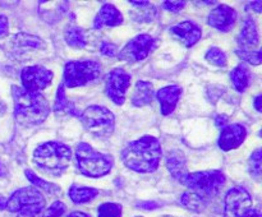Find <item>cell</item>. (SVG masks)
<instances>
[{
  "instance_id": "cell-18",
  "label": "cell",
  "mask_w": 262,
  "mask_h": 217,
  "mask_svg": "<svg viewBox=\"0 0 262 217\" xmlns=\"http://www.w3.org/2000/svg\"><path fill=\"white\" fill-rule=\"evenodd\" d=\"M166 167L174 179L178 181H183L187 176V161L182 151H171L166 157Z\"/></svg>"
},
{
  "instance_id": "cell-42",
  "label": "cell",
  "mask_w": 262,
  "mask_h": 217,
  "mask_svg": "<svg viewBox=\"0 0 262 217\" xmlns=\"http://www.w3.org/2000/svg\"><path fill=\"white\" fill-rule=\"evenodd\" d=\"M251 7H252L253 8V9H256V10H257V12L258 13H260L261 12V9H262V8H261V2H253V3H251Z\"/></svg>"
},
{
  "instance_id": "cell-20",
  "label": "cell",
  "mask_w": 262,
  "mask_h": 217,
  "mask_svg": "<svg viewBox=\"0 0 262 217\" xmlns=\"http://www.w3.org/2000/svg\"><path fill=\"white\" fill-rule=\"evenodd\" d=\"M154 97V88L150 82L138 81L136 83L135 91L132 94V104L137 107L146 106L151 104Z\"/></svg>"
},
{
  "instance_id": "cell-43",
  "label": "cell",
  "mask_w": 262,
  "mask_h": 217,
  "mask_svg": "<svg viewBox=\"0 0 262 217\" xmlns=\"http://www.w3.org/2000/svg\"><path fill=\"white\" fill-rule=\"evenodd\" d=\"M18 217H41V216H35V214H26V213H19Z\"/></svg>"
},
{
  "instance_id": "cell-15",
  "label": "cell",
  "mask_w": 262,
  "mask_h": 217,
  "mask_svg": "<svg viewBox=\"0 0 262 217\" xmlns=\"http://www.w3.org/2000/svg\"><path fill=\"white\" fill-rule=\"evenodd\" d=\"M170 33L179 41L181 43H183L186 47H191L194 43L199 42V40L202 36V31L196 23L193 22H182L178 25L173 26L170 28Z\"/></svg>"
},
{
  "instance_id": "cell-22",
  "label": "cell",
  "mask_w": 262,
  "mask_h": 217,
  "mask_svg": "<svg viewBox=\"0 0 262 217\" xmlns=\"http://www.w3.org/2000/svg\"><path fill=\"white\" fill-rule=\"evenodd\" d=\"M230 78H232L233 86L238 92H245L247 87L250 86L251 73L245 64H241L233 69L232 73H230Z\"/></svg>"
},
{
  "instance_id": "cell-11",
  "label": "cell",
  "mask_w": 262,
  "mask_h": 217,
  "mask_svg": "<svg viewBox=\"0 0 262 217\" xmlns=\"http://www.w3.org/2000/svg\"><path fill=\"white\" fill-rule=\"evenodd\" d=\"M130 74L123 68H115L105 78V89L109 99L115 105H123L125 93L130 84Z\"/></svg>"
},
{
  "instance_id": "cell-17",
  "label": "cell",
  "mask_w": 262,
  "mask_h": 217,
  "mask_svg": "<svg viewBox=\"0 0 262 217\" xmlns=\"http://www.w3.org/2000/svg\"><path fill=\"white\" fill-rule=\"evenodd\" d=\"M182 94V88L178 86H166L159 89L156 97L161 105V112L163 115H169L174 111L179 97Z\"/></svg>"
},
{
  "instance_id": "cell-19",
  "label": "cell",
  "mask_w": 262,
  "mask_h": 217,
  "mask_svg": "<svg viewBox=\"0 0 262 217\" xmlns=\"http://www.w3.org/2000/svg\"><path fill=\"white\" fill-rule=\"evenodd\" d=\"M238 43L241 50H252L258 45V31L255 20L247 18L243 23V27L238 36Z\"/></svg>"
},
{
  "instance_id": "cell-14",
  "label": "cell",
  "mask_w": 262,
  "mask_h": 217,
  "mask_svg": "<svg viewBox=\"0 0 262 217\" xmlns=\"http://www.w3.org/2000/svg\"><path fill=\"white\" fill-rule=\"evenodd\" d=\"M247 137V129L242 124H232L223 128L219 137V147L223 151H232L239 147Z\"/></svg>"
},
{
  "instance_id": "cell-28",
  "label": "cell",
  "mask_w": 262,
  "mask_h": 217,
  "mask_svg": "<svg viewBox=\"0 0 262 217\" xmlns=\"http://www.w3.org/2000/svg\"><path fill=\"white\" fill-rule=\"evenodd\" d=\"M97 217H122V206L119 203H102L97 208Z\"/></svg>"
},
{
  "instance_id": "cell-23",
  "label": "cell",
  "mask_w": 262,
  "mask_h": 217,
  "mask_svg": "<svg viewBox=\"0 0 262 217\" xmlns=\"http://www.w3.org/2000/svg\"><path fill=\"white\" fill-rule=\"evenodd\" d=\"M64 38H66V42L71 47L82 49L87 45V38L86 35H84V31L81 27H77V26L67 27L66 31H64Z\"/></svg>"
},
{
  "instance_id": "cell-27",
  "label": "cell",
  "mask_w": 262,
  "mask_h": 217,
  "mask_svg": "<svg viewBox=\"0 0 262 217\" xmlns=\"http://www.w3.org/2000/svg\"><path fill=\"white\" fill-rule=\"evenodd\" d=\"M15 43L22 49H32V50L45 46V42L40 37L27 35V33H19L18 36H15Z\"/></svg>"
},
{
  "instance_id": "cell-4",
  "label": "cell",
  "mask_w": 262,
  "mask_h": 217,
  "mask_svg": "<svg viewBox=\"0 0 262 217\" xmlns=\"http://www.w3.org/2000/svg\"><path fill=\"white\" fill-rule=\"evenodd\" d=\"M76 162L79 171L89 178H101L113 167L112 156L97 152L87 143H79L76 150Z\"/></svg>"
},
{
  "instance_id": "cell-40",
  "label": "cell",
  "mask_w": 262,
  "mask_h": 217,
  "mask_svg": "<svg viewBox=\"0 0 262 217\" xmlns=\"http://www.w3.org/2000/svg\"><path fill=\"white\" fill-rule=\"evenodd\" d=\"M255 107L258 112H261V94L256 96L255 99Z\"/></svg>"
},
{
  "instance_id": "cell-13",
  "label": "cell",
  "mask_w": 262,
  "mask_h": 217,
  "mask_svg": "<svg viewBox=\"0 0 262 217\" xmlns=\"http://www.w3.org/2000/svg\"><path fill=\"white\" fill-rule=\"evenodd\" d=\"M235 20H237V12L225 4L217 5L209 14V25L223 32L232 30Z\"/></svg>"
},
{
  "instance_id": "cell-1",
  "label": "cell",
  "mask_w": 262,
  "mask_h": 217,
  "mask_svg": "<svg viewBox=\"0 0 262 217\" xmlns=\"http://www.w3.org/2000/svg\"><path fill=\"white\" fill-rule=\"evenodd\" d=\"M161 158V144L158 138L145 135L128 143L122 152V160L128 168L137 173H154Z\"/></svg>"
},
{
  "instance_id": "cell-45",
  "label": "cell",
  "mask_w": 262,
  "mask_h": 217,
  "mask_svg": "<svg viewBox=\"0 0 262 217\" xmlns=\"http://www.w3.org/2000/svg\"><path fill=\"white\" fill-rule=\"evenodd\" d=\"M161 217H173V216H161Z\"/></svg>"
},
{
  "instance_id": "cell-25",
  "label": "cell",
  "mask_w": 262,
  "mask_h": 217,
  "mask_svg": "<svg viewBox=\"0 0 262 217\" xmlns=\"http://www.w3.org/2000/svg\"><path fill=\"white\" fill-rule=\"evenodd\" d=\"M25 175L27 176L28 180H30L33 185H35V188L38 189L40 191L43 190V191H46L48 194H59L60 193V188H59L56 184L50 183V181L43 180V179L38 178V176L36 175L32 170H30V168H27V170L25 171Z\"/></svg>"
},
{
  "instance_id": "cell-6",
  "label": "cell",
  "mask_w": 262,
  "mask_h": 217,
  "mask_svg": "<svg viewBox=\"0 0 262 217\" xmlns=\"http://www.w3.org/2000/svg\"><path fill=\"white\" fill-rule=\"evenodd\" d=\"M45 203V197L38 189H36L35 186H26V188L17 189L10 196V198L7 199L5 209L9 212L41 216Z\"/></svg>"
},
{
  "instance_id": "cell-21",
  "label": "cell",
  "mask_w": 262,
  "mask_h": 217,
  "mask_svg": "<svg viewBox=\"0 0 262 217\" xmlns=\"http://www.w3.org/2000/svg\"><path fill=\"white\" fill-rule=\"evenodd\" d=\"M69 198L74 202L76 204H83L87 202H91L95 199L99 194V190L95 188H89V186H81V185H72L69 188Z\"/></svg>"
},
{
  "instance_id": "cell-24",
  "label": "cell",
  "mask_w": 262,
  "mask_h": 217,
  "mask_svg": "<svg viewBox=\"0 0 262 217\" xmlns=\"http://www.w3.org/2000/svg\"><path fill=\"white\" fill-rule=\"evenodd\" d=\"M207 202H209V199L204 198V197L199 196L191 190L186 191L181 198V203L194 212H201L202 209H205V207L207 206Z\"/></svg>"
},
{
  "instance_id": "cell-5",
  "label": "cell",
  "mask_w": 262,
  "mask_h": 217,
  "mask_svg": "<svg viewBox=\"0 0 262 217\" xmlns=\"http://www.w3.org/2000/svg\"><path fill=\"white\" fill-rule=\"evenodd\" d=\"M84 129L95 137L107 138L113 134L115 128V117L113 112L105 106H89L79 115Z\"/></svg>"
},
{
  "instance_id": "cell-44",
  "label": "cell",
  "mask_w": 262,
  "mask_h": 217,
  "mask_svg": "<svg viewBox=\"0 0 262 217\" xmlns=\"http://www.w3.org/2000/svg\"><path fill=\"white\" fill-rule=\"evenodd\" d=\"M3 174H4V167H3V165L0 163V176H2Z\"/></svg>"
},
{
  "instance_id": "cell-36",
  "label": "cell",
  "mask_w": 262,
  "mask_h": 217,
  "mask_svg": "<svg viewBox=\"0 0 262 217\" xmlns=\"http://www.w3.org/2000/svg\"><path fill=\"white\" fill-rule=\"evenodd\" d=\"M138 207L145 209H155L158 208L159 204L156 202H145V203H138Z\"/></svg>"
},
{
  "instance_id": "cell-46",
  "label": "cell",
  "mask_w": 262,
  "mask_h": 217,
  "mask_svg": "<svg viewBox=\"0 0 262 217\" xmlns=\"http://www.w3.org/2000/svg\"><path fill=\"white\" fill-rule=\"evenodd\" d=\"M136 217H141V216H136Z\"/></svg>"
},
{
  "instance_id": "cell-12",
  "label": "cell",
  "mask_w": 262,
  "mask_h": 217,
  "mask_svg": "<svg viewBox=\"0 0 262 217\" xmlns=\"http://www.w3.org/2000/svg\"><path fill=\"white\" fill-rule=\"evenodd\" d=\"M53 71L41 65L27 66L20 73L23 88L30 92H40L45 89L53 81Z\"/></svg>"
},
{
  "instance_id": "cell-7",
  "label": "cell",
  "mask_w": 262,
  "mask_h": 217,
  "mask_svg": "<svg viewBox=\"0 0 262 217\" xmlns=\"http://www.w3.org/2000/svg\"><path fill=\"white\" fill-rule=\"evenodd\" d=\"M182 184L188 186V189L199 196L209 199L219 193L222 186L225 184V175L219 170L197 171L188 173Z\"/></svg>"
},
{
  "instance_id": "cell-30",
  "label": "cell",
  "mask_w": 262,
  "mask_h": 217,
  "mask_svg": "<svg viewBox=\"0 0 262 217\" xmlns=\"http://www.w3.org/2000/svg\"><path fill=\"white\" fill-rule=\"evenodd\" d=\"M237 55L239 56L242 60L247 61V63L252 64V65H260L261 64V51L260 50H237L235 51Z\"/></svg>"
},
{
  "instance_id": "cell-41",
  "label": "cell",
  "mask_w": 262,
  "mask_h": 217,
  "mask_svg": "<svg viewBox=\"0 0 262 217\" xmlns=\"http://www.w3.org/2000/svg\"><path fill=\"white\" fill-rule=\"evenodd\" d=\"M7 208V198L3 196H0V211Z\"/></svg>"
},
{
  "instance_id": "cell-38",
  "label": "cell",
  "mask_w": 262,
  "mask_h": 217,
  "mask_svg": "<svg viewBox=\"0 0 262 217\" xmlns=\"http://www.w3.org/2000/svg\"><path fill=\"white\" fill-rule=\"evenodd\" d=\"M68 217H91L90 214L84 213V212H79V211H74L72 213L68 214Z\"/></svg>"
},
{
  "instance_id": "cell-3",
  "label": "cell",
  "mask_w": 262,
  "mask_h": 217,
  "mask_svg": "<svg viewBox=\"0 0 262 217\" xmlns=\"http://www.w3.org/2000/svg\"><path fill=\"white\" fill-rule=\"evenodd\" d=\"M72 151L59 142H46L33 152V163L50 176H60L71 163Z\"/></svg>"
},
{
  "instance_id": "cell-31",
  "label": "cell",
  "mask_w": 262,
  "mask_h": 217,
  "mask_svg": "<svg viewBox=\"0 0 262 217\" xmlns=\"http://www.w3.org/2000/svg\"><path fill=\"white\" fill-rule=\"evenodd\" d=\"M250 173L253 176H260L261 175V150H256L252 153L250 160Z\"/></svg>"
},
{
  "instance_id": "cell-39",
  "label": "cell",
  "mask_w": 262,
  "mask_h": 217,
  "mask_svg": "<svg viewBox=\"0 0 262 217\" xmlns=\"http://www.w3.org/2000/svg\"><path fill=\"white\" fill-rule=\"evenodd\" d=\"M246 217H261V212H260V209H251L250 211V213L247 214V216Z\"/></svg>"
},
{
  "instance_id": "cell-37",
  "label": "cell",
  "mask_w": 262,
  "mask_h": 217,
  "mask_svg": "<svg viewBox=\"0 0 262 217\" xmlns=\"http://www.w3.org/2000/svg\"><path fill=\"white\" fill-rule=\"evenodd\" d=\"M215 122H216L217 127L225 128V127H227L228 119H227V116H224V115H219V116H216V119H215Z\"/></svg>"
},
{
  "instance_id": "cell-35",
  "label": "cell",
  "mask_w": 262,
  "mask_h": 217,
  "mask_svg": "<svg viewBox=\"0 0 262 217\" xmlns=\"http://www.w3.org/2000/svg\"><path fill=\"white\" fill-rule=\"evenodd\" d=\"M8 32V18L7 15H0V36Z\"/></svg>"
},
{
  "instance_id": "cell-10",
  "label": "cell",
  "mask_w": 262,
  "mask_h": 217,
  "mask_svg": "<svg viewBox=\"0 0 262 217\" xmlns=\"http://www.w3.org/2000/svg\"><path fill=\"white\" fill-rule=\"evenodd\" d=\"M154 47H155V40L152 36L138 35L127 42V45L119 51L118 56L120 60L127 63H137L145 60Z\"/></svg>"
},
{
  "instance_id": "cell-8",
  "label": "cell",
  "mask_w": 262,
  "mask_h": 217,
  "mask_svg": "<svg viewBox=\"0 0 262 217\" xmlns=\"http://www.w3.org/2000/svg\"><path fill=\"white\" fill-rule=\"evenodd\" d=\"M101 74V65L95 60L69 61L64 66V84L68 88L82 87L96 81Z\"/></svg>"
},
{
  "instance_id": "cell-9",
  "label": "cell",
  "mask_w": 262,
  "mask_h": 217,
  "mask_svg": "<svg viewBox=\"0 0 262 217\" xmlns=\"http://www.w3.org/2000/svg\"><path fill=\"white\" fill-rule=\"evenodd\" d=\"M252 197L242 186H234L225 197L224 217H246L252 209Z\"/></svg>"
},
{
  "instance_id": "cell-29",
  "label": "cell",
  "mask_w": 262,
  "mask_h": 217,
  "mask_svg": "<svg viewBox=\"0 0 262 217\" xmlns=\"http://www.w3.org/2000/svg\"><path fill=\"white\" fill-rule=\"evenodd\" d=\"M205 58H206L207 61H210L211 64H214V65H217V66L227 65V55H225L224 51L220 50L219 47L209 49Z\"/></svg>"
},
{
  "instance_id": "cell-34",
  "label": "cell",
  "mask_w": 262,
  "mask_h": 217,
  "mask_svg": "<svg viewBox=\"0 0 262 217\" xmlns=\"http://www.w3.org/2000/svg\"><path fill=\"white\" fill-rule=\"evenodd\" d=\"M186 5V2H164L163 7L164 9L170 10V12H179Z\"/></svg>"
},
{
  "instance_id": "cell-26",
  "label": "cell",
  "mask_w": 262,
  "mask_h": 217,
  "mask_svg": "<svg viewBox=\"0 0 262 217\" xmlns=\"http://www.w3.org/2000/svg\"><path fill=\"white\" fill-rule=\"evenodd\" d=\"M54 110L56 112H68V114L72 115H79L77 112L76 106H74L72 102L68 101L66 96V89H64L63 84H60L58 88V92H56V100H55V105H54Z\"/></svg>"
},
{
  "instance_id": "cell-16",
  "label": "cell",
  "mask_w": 262,
  "mask_h": 217,
  "mask_svg": "<svg viewBox=\"0 0 262 217\" xmlns=\"http://www.w3.org/2000/svg\"><path fill=\"white\" fill-rule=\"evenodd\" d=\"M123 23V15L117 8L113 4H105L102 5L100 12L97 13L96 18L94 20V27L96 30L102 28L104 26L106 27H115Z\"/></svg>"
},
{
  "instance_id": "cell-33",
  "label": "cell",
  "mask_w": 262,
  "mask_h": 217,
  "mask_svg": "<svg viewBox=\"0 0 262 217\" xmlns=\"http://www.w3.org/2000/svg\"><path fill=\"white\" fill-rule=\"evenodd\" d=\"M100 51H101V54H104V55L106 56H115L118 53V47L114 43L104 41V42L101 43V46H100Z\"/></svg>"
},
{
  "instance_id": "cell-2",
  "label": "cell",
  "mask_w": 262,
  "mask_h": 217,
  "mask_svg": "<svg viewBox=\"0 0 262 217\" xmlns=\"http://www.w3.org/2000/svg\"><path fill=\"white\" fill-rule=\"evenodd\" d=\"M14 101V116L22 125H37L48 119L50 114L48 100L40 92L26 91L22 87H12Z\"/></svg>"
},
{
  "instance_id": "cell-32",
  "label": "cell",
  "mask_w": 262,
  "mask_h": 217,
  "mask_svg": "<svg viewBox=\"0 0 262 217\" xmlns=\"http://www.w3.org/2000/svg\"><path fill=\"white\" fill-rule=\"evenodd\" d=\"M66 212V206L60 201H55L42 214L41 217H60Z\"/></svg>"
}]
</instances>
